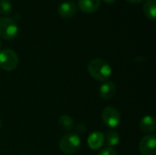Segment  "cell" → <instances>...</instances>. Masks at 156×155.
<instances>
[{"instance_id":"6da1fadb","label":"cell","mask_w":156,"mask_h":155,"mask_svg":"<svg viewBox=\"0 0 156 155\" xmlns=\"http://www.w3.org/2000/svg\"><path fill=\"white\" fill-rule=\"evenodd\" d=\"M89 74L98 81H107L112 76V69L108 61L103 58H94L88 65Z\"/></svg>"},{"instance_id":"7a4b0ae2","label":"cell","mask_w":156,"mask_h":155,"mask_svg":"<svg viewBox=\"0 0 156 155\" xmlns=\"http://www.w3.org/2000/svg\"><path fill=\"white\" fill-rule=\"evenodd\" d=\"M81 145L80 138L76 133H67L59 141L58 146L62 153L66 154H73L77 153Z\"/></svg>"},{"instance_id":"3957f363","label":"cell","mask_w":156,"mask_h":155,"mask_svg":"<svg viewBox=\"0 0 156 155\" xmlns=\"http://www.w3.org/2000/svg\"><path fill=\"white\" fill-rule=\"evenodd\" d=\"M18 34V26L10 17H0V37L6 40L14 39Z\"/></svg>"},{"instance_id":"277c9868","label":"cell","mask_w":156,"mask_h":155,"mask_svg":"<svg viewBox=\"0 0 156 155\" xmlns=\"http://www.w3.org/2000/svg\"><path fill=\"white\" fill-rule=\"evenodd\" d=\"M18 65L17 54L10 48L0 50V69L5 71L14 70Z\"/></svg>"},{"instance_id":"5b68a950","label":"cell","mask_w":156,"mask_h":155,"mask_svg":"<svg viewBox=\"0 0 156 155\" xmlns=\"http://www.w3.org/2000/svg\"><path fill=\"white\" fill-rule=\"evenodd\" d=\"M101 119L106 126L110 128H115L121 122V113L116 108L109 106L103 110Z\"/></svg>"},{"instance_id":"8992f818","label":"cell","mask_w":156,"mask_h":155,"mask_svg":"<svg viewBox=\"0 0 156 155\" xmlns=\"http://www.w3.org/2000/svg\"><path fill=\"white\" fill-rule=\"evenodd\" d=\"M139 150L143 155L156 154V137L154 134H149L142 138L139 143Z\"/></svg>"},{"instance_id":"52a82bcc","label":"cell","mask_w":156,"mask_h":155,"mask_svg":"<svg viewBox=\"0 0 156 155\" xmlns=\"http://www.w3.org/2000/svg\"><path fill=\"white\" fill-rule=\"evenodd\" d=\"M77 11H78V7L76 4L72 1H65L61 3L58 9V15L66 19L73 17L77 14Z\"/></svg>"},{"instance_id":"ba28073f","label":"cell","mask_w":156,"mask_h":155,"mask_svg":"<svg viewBox=\"0 0 156 155\" xmlns=\"http://www.w3.org/2000/svg\"><path fill=\"white\" fill-rule=\"evenodd\" d=\"M99 94L100 97L105 100H112L116 94V85L111 80L104 81L100 88Z\"/></svg>"},{"instance_id":"9c48e42d","label":"cell","mask_w":156,"mask_h":155,"mask_svg":"<svg viewBox=\"0 0 156 155\" xmlns=\"http://www.w3.org/2000/svg\"><path fill=\"white\" fill-rule=\"evenodd\" d=\"M105 135L101 132H93L88 137V145L91 150H98L103 146Z\"/></svg>"},{"instance_id":"30bf717a","label":"cell","mask_w":156,"mask_h":155,"mask_svg":"<svg viewBox=\"0 0 156 155\" xmlns=\"http://www.w3.org/2000/svg\"><path fill=\"white\" fill-rule=\"evenodd\" d=\"M78 5L82 12L91 14L98 10L101 5V0H79Z\"/></svg>"},{"instance_id":"8fae6325","label":"cell","mask_w":156,"mask_h":155,"mask_svg":"<svg viewBox=\"0 0 156 155\" xmlns=\"http://www.w3.org/2000/svg\"><path fill=\"white\" fill-rule=\"evenodd\" d=\"M140 129L145 133H152L156 130V121L154 116L146 115L140 121Z\"/></svg>"},{"instance_id":"7c38bea8","label":"cell","mask_w":156,"mask_h":155,"mask_svg":"<svg viewBox=\"0 0 156 155\" xmlns=\"http://www.w3.org/2000/svg\"><path fill=\"white\" fill-rule=\"evenodd\" d=\"M144 12L149 19L154 20L156 16V0H146L144 4Z\"/></svg>"},{"instance_id":"4fadbf2b","label":"cell","mask_w":156,"mask_h":155,"mask_svg":"<svg viewBox=\"0 0 156 155\" xmlns=\"http://www.w3.org/2000/svg\"><path fill=\"white\" fill-rule=\"evenodd\" d=\"M58 125L60 128H62L64 131H70L74 127V122L72 118L69 115H62L58 119Z\"/></svg>"},{"instance_id":"5bb4252c","label":"cell","mask_w":156,"mask_h":155,"mask_svg":"<svg viewBox=\"0 0 156 155\" xmlns=\"http://www.w3.org/2000/svg\"><path fill=\"white\" fill-rule=\"evenodd\" d=\"M120 138V134L116 131H110L106 134V143L109 147L112 148L119 144Z\"/></svg>"},{"instance_id":"9a60e30c","label":"cell","mask_w":156,"mask_h":155,"mask_svg":"<svg viewBox=\"0 0 156 155\" xmlns=\"http://www.w3.org/2000/svg\"><path fill=\"white\" fill-rule=\"evenodd\" d=\"M12 3L9 0H0V14L8 16L12 12Z\"/></svg>"},{"instance_id":"2e32d148","label":"cell","mask_w":156,"mask_h":155,"mask_svg":"<svg viewBox=\"0 0 156 155\" xmlns=\"http://www.w3.org/2000/svg\"><path fill=\"white\" fill-rule=\"evenodd\" d=\"M98 155H117V153L111 147H107L102 149Z\"/></svg>"},{"instance_id":"e0dca14e","label":"cell","mask_w":156,"mask_h":155,"mask_svg":"<svg viewBox=\"0 0 156 155\" xmlns=\"http://www.w3.org/2000/svg\"><path fill=\"white\" fill-rule=\"evenodd\" d=\"M85 130H86V127H85V124H83V123H80L76 127V131L78 133H83L85 132Z\"/></svg>"},{"instance_id":"ac0fdd59","label":"cell","mask_w":156,"mask_h":155,"mask_svg":"<svg viewBox=\"0 0 156 155\" xmlns=\"http://www.w3.org/2000/svg\"><path fill=\"white\" fill-rule=\"evenodd\" d=\"M127 2H129V3H131V4H140V3H142L144 0H126Z\"/></svg>"},{"instance_id":"d6986e66","label":"cell","mask_w":156,"mask_h":155,"mask_svg":"<svg viewBox=\"0 0 156 155\" xmlns=\"http://www.w3.org/2000/svg\"><path fill=\"white\" fill-rule=\"evenodd\" d=\"M116 1H117V0H103V2L106 3L107 5H112V4L115 3Z\"/></svg>"},{"instance_id":"ffe728a7","label":"cell","mask_w":156,"mask_h":155,"mask_svg":"<svg viewBox=\"0 0 156 155\" xmlns=\"http://www.w3.org/2000/svg\"><path fill=\"white\" fill-rule=\"evenodd\" d=\"M0 128H1V121H0Z\"/></svg>"},{"instance_id":"44dd1931","label":"cell","mask_w":156,"mask_h":155,"mask_svg":"<svg viewBox=\"0 0 156 155\" xmlns=\"http://www.w3.org/2000/svg\"><path fill=\"white\" fill-rule=\"evenodd\" d=\"M0 48H1V42H0Z\"/></svg>"}]
</instances>
